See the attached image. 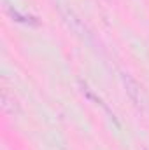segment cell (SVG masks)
Here are the masks:
<instances>
[{"label":"cell","instance_id":"cell-1","mask_svg":"<svg viewBox=\"0 0 149 150\" xmlns=\"http://www.w3.org/2000/svg\"><path fill=\"white\" fill-rule=\"evenodd\" d=\"M7 12H9V16H11L14 21H18V23H25V25H39L37 18L28 16V14H21L19 11H16V9H12V7H9V5H7Z\"/></svg>","mask_w":149,"mask_h":150},{"label":"cell","instance_id":"cell-2","mask_svg":"<svg viewBox=\"0 0 149 150\" xmlns=\"http://www.w3.org/2000/svg\"><path fill=\"white\" fill-rule=\"evenodd\" d=\"M123 80H125V84H126V89H128V93H130V96L135 100V101H139V98H137V94H135V91L139 89V86H137V82L130 77L128 74H123Z\"/></svg>","mask_w":149,"mask_h":150}]
</instances>
